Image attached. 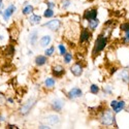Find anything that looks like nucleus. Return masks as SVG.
Instances as JSON below:
<instances>
[{"label": "nucleus", "mask_w": 129, "mask_h": 129, "mask_svg": "<svg viewBox=\"0 0 129 129\" xmlns=\"http://www.w3.org/2000/svg\"><path fill=\"white\" fill-rule=\"evenodd\" d=\"M98 24H99V20H97V18L88 21V25H89V29L90 30H95L96 28H97Z\"/></svg>", "instance_id": "15"}, {"label": "nucleus", "mask_w": 129, "mask_h": 129, "mask_svg": "<svg viewBox=\"0 0 129 129\" xmlns=\"http://www.w3.org/2000/svg\"><path fill=\"white\" fill-rule=\"evenodd\" d=\"M99 120H100L101 124L104 126H112L113 124H115V116L112 111L105 110L101 113Z\"/></svg>", "instance_id": "2"}, {"label": "nucleus", "mask_w": 129, "mask_h": 129, "mask_svg": "<svg viewBox=\"0 0 129 129\" xmlns=\"http://www.w3.org/2000/svg\"><path fill=\"white\" fill-rule=\"evenodd\" d=\"M0 120H3V118H2V117H0Z\"/></svg>", "instance_id": "34"}, {"label": "nucleus", "mask_w": 129, "mask_h": 129, "mask_svg": "<svg viewBox=\"0 0 129 129\" xmlns=\"http://www.w3.org/2000/svg\"><path fill=\"white\" fill-rule=\"evenodd\" d=\"M64 62H65L66 64L70 63L71 60H72V55H71V53H65L64 54Z\"/></svg>", "instance_id": "21"}, {"label": "nucleus", "mask_w": 129, "mask_h": 129, "mask_svg": "<svg viewBox=\"0 0 129 129\" xmlns=\"http://www.w3.org/2000/svg\"><path fill=\"white\" fill-rule=\"evenodd\" d=\"M121 77H122V80H123V81H125V82L129 81V74H128V72H127L126 70H124V71L121 73Z\"/></svg>", "instance_id": "26"}, {"label": "nucleus", "mask_w": 129, "mask_h": 129, "mask_svg": "<svg viewBox=\"0 0 129 129\" xmlns=\"http://www.w3.org/2000/svg\"><path fill=\"white\" fill-rule=\"evenodd\" d=\"M45 85H46L47 88H53L54 86H55V80L53 78H49L45 81Z\"/></svg>", "instance_id": "18"}, {"label": "nucleus", "mask_w": 129, "mask_h": 129, "mask_svg": "<svg viewBox=\"0 0 129 129\" xmlns=\"http://www.w3.org/2000/svg\"><path fill=\"white\" fill-rule=\"evenodd\" d=\"M36 39H37V32H36V31L31 32V33H30V42L32 44V46L35 45Z\"/></svg>", "instance_id": "20"}, {"label": "nucleus", "mask_w": 129, "mask_h": 129, "mask_svg": "<svg viewBox=\"0 0 129 129\" xmlns=\"http://www.w3.org/2000/svg\"><path fill=\"white\" fill-rule=\"evenodd\" d=\"M45 122L49 125H57L60 122V119H59V117L56 116V115H49V116L46 117Z\"/></svg>", "instance_id": "11"}, {"label": "nucleus", "mask_w": 129, "mask_h": 129, "mask_svg": "<svg viewBox=\"0 0 129 129\" xmlns=\"http://www.w3.org/2000/svg\"><path fill=\"white\" fill-rule=\"evenodd\" d=\"M39 42H40V46H41V47H47L48 45H50V42H51V36H50V35L42 36Z\"/></svg>", "instance_id": "16"}, {"label": "nucleus", "mask_w": 129, "mask_h": 129, "mask_svg": "<svg viewBox=\"0 0 129 129\" xmlns=\"http://www.w3.org/2000/svg\"><path fill=\"white\" fill-rule=\"evenodd\" d=\"M52 72L55 78H61L63 74L65 73V69H64L63 66L59 65V64H56V65L52 66Z\"/></svg>", "instance_id": "7"}, {"label": "nucleus", "mask_w": 129, "mask_h": 129, "mask_svg": "<svg viewBox=\"0 0 129 129\" xmlns=\"http://www.w3.org/2000/svg\"><path fill=\"white\" fill-rule=\"evenodd\" d=\"M4 102H5V98H4V96H3V94L0 93V104H3Z\"/></svg>", "instance_id": "29"}, {"label": "nucleus", "mask_w": 129, "mask_h": 129, "mask_svg": "<svg viewBox=\"0 0 129 129\" xmlns=\"http://www.w3.org/2000/svg\"><path fill=\"white\" fill-rule=\"evenodd\" d=\"M97 9L96 8H92V9H89V10H86V12L84 13V16L83 18L85 20H87V21H90V20H93V19H96L97 18Z\"/></svg>", "instance_id": "9"}, {"label": "nucleus", "mask_w": 129, "mask_h": 129, "mask_svg": "<svg viewBox=\"0 0 129 129\" xmlns=\"http://www.w3.org/2000/svg\"><path fill=\"white\" fill-rule=\"evenodd\" d=\"M91 38V32L89 29L87 28H84L81 32V35H80V41L81 44H85V42H88Z\"/></svg>", "instance_id": "8"}, {"label": "nucleus", "mask_w": 129, "mask_h": 129, "mask_svg": "<svg viewBox=\"0 0 129 129\" xmlns=\"http://www.w3.org/2000/svg\"><path fill=\"white\" fill-rule=\"evenodd\" d=\"M39 128H50V127H48V126H40Z\"/></svg>", "instance_id": "33"}, {"label": "nucleus", "mask_w": 129, "mask_h": 129, "mask_svg": "<svg viewBox=\"0 0 129 129\" xmlns=\"http://www.w3.org/2000/svg\"><path fill=\"white\" fill-rule=\"evenodd\" d=\"M70 71L72 72L73 76L80 77V76H82V73L84 71V67H83V65L80 62H77V63H74L73 65L70 67Z\"/></svg>", "instance_id": "6"}, {"label": "nucleus", "mask_w": 129, "mask_h": 129, "mask_svg": "<svg viewBox=\"0 0 129 129\" xmlns=\"http://www.w3.org/2000/svg\"><path fill=\"white\" fill-rule=\"evenodd\" d=\"M33 10H34V7L32 5H26L23 8V14L24 15H30V14L33 13Z\"/></svg>", "instance_id": "19"}, {"label": "nucleus", "mask_w": 129, "mask_h": 129, "mask_svg": "<svg viewBox=\"0 0 129 129\" xmlns=\"http://www.w3.org/2000/svg\"><path fill=\"white\" fill-rule=\"evenodd\" d=\"M54 52H55V48H54V47H51V48L47 49L46 52H45V53H46V56H47V57H51L53 54H54Z\"/></svg>", "instance_id": "25"}, {"label": "nucleus", "mask_w": 129, "mask_h": 129, "mask_svg": "<svg viewBox=\"0 0 129 129\" xmlns=\"http://www.w3.org/2000/svg\"><path fill=\"white\" fill-rule=\"evenodd\" d=\"M123 42L124 44H129V29L124 31V36H123Z\"/></svg>", "instance_id": "22"}, {"label": "nucleus", "mask_w": 129, "mask_h": 129, "mask_svg": "<svg viewBox=\"0 0 129 129\" xmlns=\"http://www.w3.org/2000/svg\"><path fill=\"white\" fill-rule=\"evenodd\" d=\"M83 95V92L80 88H72L71 90H69L67 96H68V98L70 99H74V98H78V97H81V96Z\"/></svg>", "instance_id": "10"}, {"label": "nucleus", "mask_w": 129, "mask_h": 129, "mask_svg": "<svg viewBox=\"0 0 129 129\" xmlns=\"http://www.w3.org/2000/svg\"><path fill=\"white\" fill-rule=\"evenodd\" d=\"M69 4H70L69 0H65L64 2H62V7H63V8H66V7H68V6H69Z\"/></svg>", "instance_id": "28"}, {"label": "nucleus", "mask_w": 129, "mask_h": 129, "mask_svg": "<svg viewBox=\"0 0 129 129\" xmlns=\"http://www.w3.org/2000/svg\"><path fill=\"white\" fill-rule=\"evenodd\" d=\"M44 16L46 18H52L54 16V12H53V9L52 8H47L45 10V13H44Z\"/></svg>", "instance_id": "24"}, {"label": "nucleus", "mask_w": 129, "mask_h": 129, "mask_svg": "<svg viewBox=\"0 0 129 129\" xmlns=\"http://www.w3.org/2000/svg\"><path fill=\"white\" fill-rule=\"evenodd\" d=\"M34 104H35V99L34 98H31V99H29L27 102H25L22 106H21V109H20V113L22 114V115H27L31 110H32V107L34 106Z\"/></svg>", "instance_id": "3"}, {"label": "nucleus", "mask_w": 129, "mask_h": 129, "mask_svg": "<svg viewBox=\"0 0 129 129\" xmlns=\"http://www.w3.org/2000/svg\"><path fill=\"white\" fill-rule=\"evenodd\" d=\"M90 92L92 93V94H97L98 92H99V87L97 85H91V87H90Z\"/></svg>", "instance_id": "23"}, {"label": "nucleus", "mask_w": 129, "mask_h": 129, "mask_svg": "<svg viewBox=\"0 0 129 129\" xmlns=\"http://www.w3.org/2000/svg\"><path fill=\"white\" fill-rule=\"evenodd\" d=\"M48 59H47V56H37L35 58V63L37 66H42L45 65V64L47 63Z\"/></svg>", "instance_id": "14"}, {"label": "nucleus", "mask_w": 129, "mask_h": 129, "mask_svg": "<svg viewBox=\"0 0 129 129\" xmlns=\"http://www.w3.org/2000/svg\"><path fill=\"white\" fill-rule=\"evenodd\" d=\"M125 102L123 100L121 101H117V100H113L111 102V106H112V109L114 111L115 114H118V113H120L121 111H123L125 109Z\"/></svg>", "instance_id": "4"}, {"label": "nucleus", "mask_w": 129, "mask_h": 129, "mask_svg": "<svg viewBox=\"0 0 129 129\" xmlns=\"http://www.w3.org/2000/svg\"><path fill=\"white\" fill-rule=\"evenodd\" d=\"M63 101L60 100V99H56V100H54L52 102V109L53 111H55V112H61V110L63 109Z\"/></svg>", "instance_id": "13"}, {"label": "nucleus", "mask_w": 129, "mask_h": 129, "mask_svg": "<svg viewBox=\"0 0 129 129\" xmlns=\"http://www.w3.org/2000/svg\"><path fill=\"white\" fill-rule=\"evenodd\" d=\"M58 47H59V51H60V55H64V54L66 53V49H65V47H64L62 44H60Z\"/></svg>", "instance_id": "27"}, {"label": "nucleus", "mask_w": 129, "mask_h": 129, "mask_svg": "<svg viewBox=\"0 0 129 129\" xmlns=\"http://www.w3.org/2000/svg\"><path fill=\"white\" fill-rule=\"evenodd\" d=\"M48 6L49 8H53V7H55V4H53L52 2H48Z\"/></svg>", "instance_id": "30"}, {"label": "nucleus", "mask_w": 129, "mask_h": 129, "mask_svg": "<svg viewBox=\"0 0 129 129\" xmlns=\"http://www.w3.org/2000/svg\"><path fill=\"white\" fill-rule=\"evenodd\" d=\"M40 20H41V17L40 16H36V15H32L30 18H29V22L31 24H33V25H36L40 22Z\"/></svg>", "instance_id": "17"}, {"label": "nucleus", "mask_w": 129, "mask_h": 129, "mask_svg": "<svg viewBox=\"0 0 129 129\" xmlns=\"http://www.w3.org/2000/svg\"><path fill=\"white\" fill-rule=\"evenodd\" d=\"M106 45H107V36H105V35H103V34L98 35L97 39H96V41H95L93 52H92L93 58L97 57L99 54L104 50V48L106 47Z\"/></svg>", "instance_id": "1"}, {"label": "nucleus", "mask_w": 129, "mask_h": 129, "mask_svg": "<svg viewBox=\"0 0 129 129\" xmlns=\"http://www.w3.org/2000/svg\"><path fill=\"white\" fill-rule=\"evenodd\" d=\"M2 7V0H0V8Z\"/></svg>", "instance_id": "32"}, {"label": "nucleus", "mask_w": 129, "mask_h": 129, "mask_svg": "<svg viewBox=\"0 0 129 129\" xmlns=\"http://www.w3.org/2000/svg\"><path fill=\"white\" fill-rule=\"evenodd\" d=\"M7 128H12V129L14 128V129H18V127H17V126H15V125H8V126H7Z\"/></svg>", "instance_id": "31"}, {"label": "nucleus", "mask_w": 129, "mask_h": 129, "mask_svg": "<svg viewBox=\"0 0 129 129\" xmlns=\"http://www.w3.org/2000/svg\"><path fill=\"white\" fill-rule=\"evenodd\" d=\"M44 27H47V28H49V29L52 30V31H58L59 28L61 27V21L58 20V19L52 20V21H50V22L46 23V24L44 25Z\"/></svg>", "instance_id": "5"}, {"label": "nucleus", "mask_w": 129, "mask_h": 129, "mask_svg": "<svg viewBox=\"0 0 129 129\" xmlns=\"http://www.w3.org/2000/svg\"><path fill=\"white\" fill-rule=\"evenodd\" d=\"M15 10H16V6H15V5H9V6L4 10V13H3V19H4L5 21H7L10 17L14 15Z\"/></svg>", "instance_id": "12"}]
</instances>
